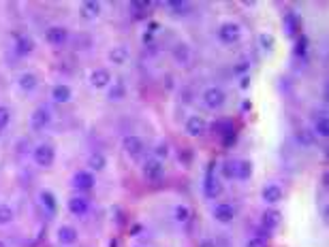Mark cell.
<instances>
[{
  "label": "cell",
  "instance_id": "cell-1",
  "mask_svg": "<svg viewBox=\"0 0 329 247\" xmlns=\"http://www.w3.org/2000/svg\"><path fill=\"white\" fill-rule=\"evenodd\" d=\"M32 160H35V164H37V166L49 168L51 164H54V160H56L54 147H51L49 143H38V145H37L35 149H32Z\"/></svg>",
  "mask_w": 329,
  "mask_h": 247
},
{
  "label": "cell",
  "instance_id": "cell-2",
  "mask_svg": "<svg viewBox=\"0 0 329 247\" xmlns=\"http://www.w3.org/2000/svg\"><path fill=\"white\" fill-rule=\"evenodd\" d=\"M201 98H203V105L208 107V109H220L224 102H227V94L222 92L218 86H210V88H205L203 90V94H201Z\"/></svg>",
  "mask_w": 329,
  "mask_h": 247
},
{
  "label": "cell",
  "instance_id": "cell-3",
  "mask_svg": "<svg viewBox=\"0 0 329 247\" xmlns=\"http://www.w3.org/2000/svg\"><path fill=\"white\" fill-rule=\"evenodd\" d=\"M218 38L224 45H235L242 38V26L235 22H224L220 28H218Z\"/></svg>",
  "mask_w": 329,
  "mask_h": 247
},
{
  "label": "cell",
  "instance_id": "cell-4",
  "mask_svg": "<svg viewBox=\"0 0 329 247\" xmlns=\"http://www.w3.org/2000/svg\"><path fill=\"white\" fill-rule=\"evenodd\" d=\"M141 171H144L146 179L158 181V179H163V175H165V164H163V160H158V158H147L144 162V166H141Z\"/></svg>",
  "mask_w": 329,
  "mask_h": 247
},
{
  "label": "cell",
  "instance_id": "cell-5",
  "mask_svg": "<svg viewBox=\"0 0 329 247\" xmlns=\"http://www.w3.org/2000/svg\"><path fill=\"white\" fill-rule=\"evenodd\" d=\"M45 41H47L51 47H62L64 43L69 41V30L64 26H49L45 30Z\"/></svg>",
  "mask_w": 329,
  "mask_h": 247
},
{
  "label": "cell",
  "instance_id": "cell-6",
  "mask_svg": "<svg viewBox=\"0 0 329 247\" xmlns=\"http://www.w3.org/2000/svg\"><path fill=\"white\" fill-rule=\"evenodd\" d=\"M122 149H124L131 158H139V155L144 154V149H146V143L137 134H128V136L122 139Z\"/></svg>",
  "mask_w": 329,
  "mask_h": 247
},
{
  "label": "cell",
  "instance_id": "cell-7",
  "mask_svg": "<svg viewBox=\"0 0 329 247\" xmlns=\"http://www.w3.org/2000/svg\"><path fill=\"white\" fill-rule=\"evenodd\" d=\"M49 122H51V113H49L47 107H38L30 115V128L35 130V132H41V130H45V128L49 126Z\"/></svg>",
  "mask_w": 329,
  "mask_h": 247
},
{
  "label": "cell",
  "instance_id": "cell-8",
  "mask_svg": "<svg viewBox=\"0 0 329 247\" xmlns=\"http://www.w3.org/2000/svg\"><path fill=\"white\" fill-rule=\"evenodd\" d=\"M184 130L188 136H203L208 132V122H205L201 115H190L184 124Z\"/></svg>",
  "mask_w": 329,
  "mask_h": 247
},
{
  "label": "cell",
  "instance_id": "cell-9",
  "mask_svg": "<svg viewBox=\"0 0 329 247\" xmlns=\"http://www.w3.org/2000/svg\"><path fill=\"white\" fill-rule=\"evenodd\" d=\"M73 185L77 187V190H81V192L92 190V187L96 185L94 173H92V171H77V173L73 175Z\"/></svg>",
  "mask_w": 329,
  "mask_h": 247
},
{
  "label": "cell",
  "instance_id": "cell-10",
  "mask_svg": "<svg viewBox=\"0 0 329 247\" xmlns=\"http://www.w3.org/2000/svg\"><path fill=\"white\" fill-rule=\"evenodd\" d=\"M56 237H58V243L64 245V247H71V245H75L77 241H79V232H77V228H73V226H69V224L60 226L58 232H56Z\"/></svg>",
  "mask_w": 329,
  "mask_h": 247
},
{
  "label": "cell",
  "instance_id": "cell-11",
  "mask_svg": "<svg viewBox=\"0 0 329 247\" xmlns=\"http://www.w3.org/2000/svg\"><path fill=\"white\" fill-rule=\"evenodd\" d=\"M214 219L218 224H231L235 219V209L229 203H220L214 207Z\"/></svg>",
  "mask_w": 329,
  "mask_h": 247
},
{
  "label": "cell",
  "instance_id": "cell-12",
  "mask_svg": "<svg viewBox=\"0 0 329 247\" xmlns=\"http://www.w3.org/2000/svg\"><path fill=\"white\" fill-rule=\"evenodd\" d=\"M282 196H285V192H282V187L278 184H267L261 192V198L265 200L267 205H278L282 200Z\"/></svg>",
  "mask_w": 329,
  "mask_h": 247
},
{
  "label": "cell",
  "instance_id": "cell-13",
  "mask_svg": "<svg viewBox=\"0 0 329 247\" xmlns=\"http://www.w3.org/2000/svg\"><path fill=\"white\" fill-rule=\"evenodd\" d=\"M67 207L73 216L79 217V216H86V213L90 211V200L86 196H73V198H69Z\"/></svg>",
  "mask_w": 329,
  "mask_h": 247
},
{
  "label": "cell",
  "instance_id": "cell-14",
  "mask_svg": "<svg viewBox=\"0 0 329 247\" xmlns=\"http://www.w3.org/2000/svg\"><path fill=\"white\" fill-rule=\"evenodd\" d=\"M90 83H92L96 90L107 88L109 83H111V73H109L107 68H94L92 73H90Z\"/></svg>",
  "mask_w": 329,
  "mask_h": 247
},
{
  "label": "cell",
  "instance_id": "cell-15",
  "mask_svg": "<svg viewBox=\"0 0 329 247\" xmlns=\"http://www.w3.org/2000/svg\"><path fill=\"white\" fill-rule=\"evenodd\" d=\"M312 134L314 136H321V139H327V136H329V120H327L325 113L314 115V120H312Z\"/></svg>",
  "mask_w": 329,
  "mask_h": 247
},
{
  "label": "cell",
  "instance_id": "cell-16",
  "mask_svg": "<svg viewBox=\"0 0 329 247\" xmlns=\"http://www.w3.org/2000/svg\"><path fill=\"white\" fill-rule=\"evenodd\" d=\"M203 194L208 198H218L222 194V184L220 179H216L214 175H208L205 177V184H203Z\"/></svg>",
  "mask_w": 329,
  "mask_h": 247
},
{
  "label": "cell",
  "instance_id": "cell-17",
  "mask_svg": "<svg viewBox=\"0 0 329 247\" xmlns=\"http://www.w3.org/2000/svg\"><path fill=\"white\" fill-rule=\"evenodd\" d=\"M261 222H263V226H265L267 230H276L280 226V222H282V213L278 211V209H265L263 211V217H261Z\"/></svg>",
  "mask_w": 329,
  "mask_h": 247
},
{
  "label": "cell",
  "instance_id": "cell-18",
  "mask_svg": "<svg viewBox=\"0 0 329 247\" xmlns=\"http://www.w3.org/2000/svg\"><path fill=\"white\" fill-rule=\"evenodd\" d=\"M51 98H54V102H60V105L71 102V98H73V90H71L67 83H58V86L51 88Z\"/></svg>",
  "mask_w": 329,
  "mask_h": 247
},
{
  "label": "cell",
  "instance_id": "cell-19",
  "mask_svg": "<svg viewBox=\"0 0 329 247\" xmlns=\"http://www.w3.org/2000/svg\"><path fill=\"white\" fill-rule=\"evenodd\" d=\"M79 13L83 19H96L101 15V2H96V0H86V2H81Z\"/></svg>",
  "mask_w": 329,
  "mask_h": 247
},
{
  "label": "cell",
  "instance_id": "cell-20",
  "mask_svg": "<svg viewBox=\"0 0 329 247\" xmlns=\"http://www.w3.org/2000/svg\"><path fill=\"white\" fill-rule=\"evenodd\" d=\"M17 86H19V90H24V92H35L38 88V77L35 73H22L17 79Z\"/></svg>",
  "mask_w": 329,
  "mask_h": 247
},
{
  "label": "cell",
  "instance_id": "cell-21",
  "mask_svg": "<svg viewBox=\"0 0 329 247\" xmlns=\"http://www.w3.org/2000/svg\"><path fill=\"white\" fill-rule=\"evenodd\" d=\"M126 60H128V49L124 47V45H115V47H111V51H109V62L122 66V64H126Z\"/></svg>",
  "mask_w": 329,
  "mask_h": 247
},
{
  "label": "cell",
  "instance_id": "cell-22",
  "mask_svg": "<svg viewBox=\"0 0 329 247\" xmlns=\"http://www.w3.org/2000/svg\"><path fill=\"white\" fill-rule=\"evenodd\" d=\"M173 58L180 62V64H188L190 62V47L186 43H178L173 47Z\"/></svg>",
  "mask_w": 329,
  "mask_h": 247
},
{
  "label": "cell",
  "instance_id": "cell-23",
  "mask_svg": "<svg viewBox=\"0 0 329 247\" xmlns=\"http://www.w3.org/2000/svg\"><path fill=\"white\" fill-rule=\"evenodd\" d=\"M15 47H17V54L19 56H28V54L35 51V41H32L30 36H19L17 43H15Z\"/></svg>",
  "mask_w": 329,
  "mask_h": 247
},
{
  "label": "cell",
  "instance_id": "cell-24",
  "mask_svg": "<svg viewBox=\"0 0 329 247\" xmlns=\"http://www.w3.org/2000/svg\"><path fill=\"white\" fill-rule=\"evenodd\" d=\"M295 139H297V143L304 145V147H312L314 143H317V136L312 134V130H306V128H299L297 134H295Z\"/></svg>",
  "mask_w": 329,
  "mask_h": 247
},
{
  "label": "cell",
  "instance_id": "cell-25",
  "mask_svg": "<svg viewBox=\"0 0 329 247\" xmlns=\"http://www.w3.org/2000/svg\"><path fill=\"white\" fill-rule=\"evenodd\" d=\"M253 177V162L250 160H237V179H250Z\"/></svg>",
  "mask_w": 329,
  "mask_h": 247
},
{
  "label": "cell",
  "instance_id": "cell-26",
  "mask_svg": "<svg viewBox=\"0 0 329 247\" xmlns=\"http://www.w3.org/2000/svg\"><path fill=\"white\" fill-rule=\"evenodd\" d=\"M282 22H285V28H287V34H295V32L299 30V17L295 15V13H287L285 15V19H282Z\"/></svg>",
  "mask_w": 329,
  "mask_h": 247
},
{
  "label": "cell",
  "instance_id": "cell-27",
  "mask_svg": "<svg viewBox=\"0 0 329 247\" xmlns=\"http://www.w3.org/2000/svg\"><path fill=\"white\" fill-rule=\"evenodd\" d=\"M88 164H90V168H92V171H103V168L107 166V158H105L103 154L94 152V154L88 158Z\"/></svg>",
  "mask_w": 329,
  "mask_h": 247
},
{
  "label": "cell",
  "instance_id": "cell-28",
  "mask_svg": "<svg viewBox=\"0 0 329 247\" xmlns=\"http://www.w3.org/2000/svg\"><path fill=\"white\" fill-rule=\"evenodd\" d=\"M126 96V88L122 81H113L111 88H109V98L111 100H122Z\"/></svg>",
  "mask_w": 329,
  "mask_h": 247
},
{
  "label": "cell",
  "instance_id": "cell-29",
  "mask_svg": "<svg viewBox=\"0 0 329 247\" xmlns=\"http://www.w3.org/2000/svg\"><path fill=\"white\" fill-rule=\"evenodd\" d=\"M173 219H176L178 224H186L190 219V209L186 205H178L176 209H173Z\"/></svg>",
  "mask_w": 329,
  "mask_h": 247
},
{
  "label": "cell",
  "instance_id": "cell-30",
  "mask_svg": "<svg viewBox=\"0 0 329 247\" xmlns=\"http://www.w3.org/2000/svg\"><path fill=\"white\" fill-rule=\"evenodd\" d=\"M222 175L227 179H237V160H227L222 164Z\"/></svg>",
  "mask_w": 329,
  "mask_h": 247
},
{
  "label": "cell",
  "instance_id": "cell-31",
  "mask_svg": "<svg viewBox=\"0 0 329 247\" xmlns=\"http://www.w3.org/2000/svg\"><path fill=\"white\" fill-rule=\"evenodd\" d=\"M13 222V209L9 205H0V226H6Z\"/></svg>",
  "mask_w": 329,
  "mask_h": 247
},
{
  "label": "cell",
  "instance_id": "cell-32",
  "mask_svg": "<svg viewBox=\"0 0 329 247\" xmlns=\"http://www.w3.org/2000/svg\"><path fill=\"white\" fill-rule=\"evenodd\" d=\"M41 203L47 207V211H51V213L56 211V198H54V194H51V192H47V190L41 192Z\"/></svg>",
  "mask_w": 329,
  "mask_h": 247
},
{
  "label": "cell",
  "instance_id": "cell-33",
  "mask_svg": "<svg viewBox=\"0 0 329 247\" xmlns=\"http://www.w3.org/2000/svg\"><path fill=\"white\" fill-rule=\"evenodd\" d=\"M9 120H11V111L6 107H2L0 105V132H2L4 130V126L6 124H9Z\"/></svg>",
  "mask_w": 329,
  "mask_h": 247
},
{
  "label": "cell",
  "instance_id": "cell-34",
  "mask_svg": "<svg viewBox=\"0 0 329 247\" xmlns=\"http://www.w3.org/2000/svg\"><path fill=\"white\" fill-rule=\"evenodd\" d=\"M167 6H169V9H173L180 15V13L182 11H186L188 9V2H184V0H173V2H167Z\"/></svg>",
  "mask_w": 329,
  "mask_h": 247
},
{
  "label": "cell",
  "instance_id": "cell-35",
  "mask_svg": "<svg viewBox=\"0 0 329 247\" xmlns=\"http://www.w3.org/2000/svg\"><path fill=\"white\" fill-rule=\"evenodd\" d=\"M246 247H269V245H267V241H265L263 237H253V239H250V241L246 243Z\"/></svg>",
  "mask_w": 329,
  "mask_h": 247
},
{
  "label": "cell",
  "instance_id": "cell-36",
  "mask_svg": "<svg viewBox=\"0 0 329 247\" xmlns=\"http://www.w3.org/2000/svg\"><path fill=\"white\" fill-rule=\"evenodd\" d=\"M154 154H156L154 158H158V160H160V158H167V155H169V147H167L165 143H160V145L154 149Z\"/></svg>",
  "mask_w": 329,
  "mask_h": 247
},
{
  "label": "cell",
  "instance_id": "cell-37",
  "mask_svg": "<svg viewBox=\"0 0 329 247\" xmlns=\"http://www.w3.org/2000/svg\"><path fill=\"white\" fill-rule=\"evenodd\" d=\"M259 41H261V45H263V47L272 49V45H274V38H272V34H261V36H259Z\"/></svg>",
  "mask_w": 329,
  "mask_h": 247
},
{
  "label": "cell",
  "instance_id": "cell-38",
  "mask_svg": "<svg viewBox=\"0 0 329 247\" xmlns=\"http://www.w3.org/2000/svg\"><path fill=\"white\" fill-rule=\"evenodd\" d=\"M306 45H308L306 36H301V38H299V43H297V54H301V56L306 54Z\"/></svg>",
  "mask_w": 329,
  "mask_h": 247
},
{
  "label": "cell",
  "instance_id": "cell-39",
  "mask_svg": "<svg viewBox=\"0 0 329 247\" xmlns=\"http://www.w3.org/2000/svg\"><path fill=\"white\" fill-rule=\"evenodd\" d=\"M199 247H216V243L212 241V239H203V241L199 243Z\"/></svg>",
  "mask_w": 329,
  "mask_h": 247
},
{
  "label": "cell",
  "instance_id": "cell-40",
  "mask_svg": "<svg viewBox=\"0 0 329 247\" xmlns=\"http://www.w3.org/2000/svg\"><path fill=\"white\" fill-rule=\"evenodd\" d=\"M0 247H6V243H4V241H0Z\"/></svg>",
  "mask_w": 329,
  "mask_h": 247
}]
</instances>
